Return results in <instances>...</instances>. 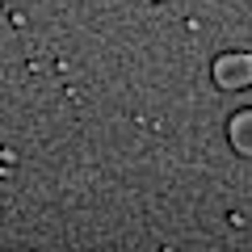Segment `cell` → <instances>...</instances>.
Masks as SVG:
<instances>
[{"label":"cell","instance_id":"6da1fadb","mask_svg":"<svg viewBox=\"0 0 252 252\" xmlns=\"http://www.w3.org/2000/svg\"><path fill=\"white\" fill-rule=\"evenodd\" d=\"M210 76H215V84L223 93H244L252 89V55L244 51H227L215 59V67H210Z\"/></svg>","mask_w":252,"mask_h":252},{"label":"cell","instance_id":"7a4b0ae2","mask_svg":"<svg viewBox=\"0 0 252 252\" xmlns=\"http://www.w3.org/2000/svg\"><path fill=\"white\" fill-rule=\"evenodd\" d=\"M227 139H231V147L240 156L252 160V109H240V114L227 122Z\"/></svg>","mask_w":252,"mask_h":252}]
</instances>
